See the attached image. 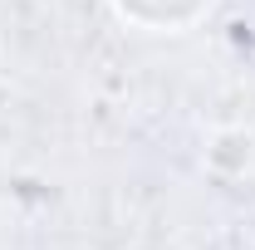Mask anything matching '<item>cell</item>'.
<instances>
[{
  "label": "cell",
  "instance_id": "6da1fadb",
  "mask_svg": "<svg viewBox=\"0 0 255 250\" xmlns=\"http://www.w3.org/2000/svg\"><path fill=\"white\" fill-rule=\"evenodd\" d=\"M113 10L123 15L128 25H137V30L182 34L211 10V0H113Z\"/></svg>",
  "mask_w": 255,
  "mask_h": 250
}]
</instances>
